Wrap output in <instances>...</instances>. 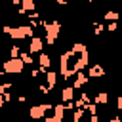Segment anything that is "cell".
<instances>
[{"label": "cell", "instance_id": "3957f363", "mask_svg": "<svg viewBox=\"0 0 122 122\" xmlns=\"http://www.w3.org/2000/svg\"><path fill=\"white\" fill-rule=\"evenodd\" d=\"M42 50V40L40 38H32L30 40V51H40Z\"/></svg>", "mask_w": 122, "mask_h": 122}, {"label": "cell", "instance_id": "277c9868", "mask_svg": "<svg viewBox=\"0 0 122 122\" xmlns=\"http://www.w3.org/2000/svg\"><path fill=\"white\" fill-rule=\"evenodd\" d=\"M40 65H42V67L46 69V67L50 65V55H46V53H42V55H40Z\"/></svg>", "mask_w": 122, "mask_h": 122}, {"label": "cell", "instance_id": "52a82bcc", "mask_svg": "<svg viewBox=\"0 0 122 122\" xmlns=\"http://www.w3.org/2000/svg\"><path fill=\"white\" fill-rule=\"evenodd\" d=\"M116 17H118V15H116V13H112V11H109V13L105 15V19H112V21H114Z\"/></svg>", "mask_w": 122, "mask_h": 122}, {"label": "cell", "instance_id": "6da1fadb", "mask_svg": "<svg viewBox=\"0 0 122 122\" xmlns=\"http://www.w3.org/2000/svg\"><path fill=\"white\" fill-rule=\"evenodd\" d=\"M23 69V61L21 59H10L4 63V71L6 72H21Z\"/></svg>", "mask_w": 122, "mask_h": 122}, {"label": "cell", "instance_id": "7a4b0ae2", "mask_svg": "<svg viewBox=\"0 0 122 122\" xmlns=\"http://www.w3.org/2000/svg\"><path fill=\"white\" fill-rule=\"evenodd\" d=\"M44 111H46V105H38V107L30 109V116H32V118H38V116H42Z\"/></svg>", "mask_w": 122, "mask_h": 122}, {"label": "cell", "instance_id": "8992f818", "mask_svg": "<svg viewBox=\"0 0 122 122\" xmlns=\"http://www.w3.org/2000/svg\"><path fill=\"white\" fill-rule=\"evenodd\" d=\"M71 97H72V90H69V88L63 90V99H71Z\"/></svg>", "mask_w": 122, "mask_h": 122}, {"label": "cell", "instance_id": "5b68a950", "mask_svg": "<svg viewBox=\"0 0 122 122\" xmlns=\"http://www.w3.org/2000/svg\"><path fill=\"white\" fill-rule=\"evenodd\" d=\"M23 8H25V10H34V2H32V0H25V2H23Z\"/></svg>", "mask_w": 122, "mask_h": 122}]
</instances>
